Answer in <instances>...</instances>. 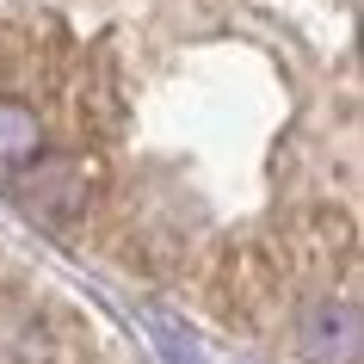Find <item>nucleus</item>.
Instances as JSON below:
<instances>
[{
  "label": "nucleus",
  "mask_w": 364,
  "mask_h": 364,
  "mask_svg": "<svg viewBox=\"0 0 364 364\" xmlns=\"http://www.w3.org/2000/svg\"><path fill=\"white\" fill-rule=\"evenodd\" d=\"M38 149H43V117L25 99H0V167L19 173Z\"/></svg>",
  "instance_id": "3"
},
{
  "label": "nucleus",
  "mask_w": 364,
  "mask_h": 364,
  "mask_svg": "<svg viewBox=\"0 0 364 364\" xmlns=\"http://www.w3.org/2000/svg\"><path fill=\"white\" fill-rule=\"evenodd\" d=\"M296 346L309 364H358V309L346 296H309L296 309Z\"/></svg>",
  "instance_id": "2"
},
{
  "label": "nucleus",
  "mask_w": 364,
  "mask_h": 364,
  "mask_svg": "<svg viewBox=\"0 0 364 364\" xmlns=\"http://www.w3.org/2000/svg\"><path fill=\"white\" fill-rule=\"evenodd\" d=\"M13 192H19L25 216H38L43 229H68V223H80V216H87V204H93L99 167L87 161V154L38 149L19 173H13Z\"/></svg>",
  "instance_id": "1"
}]
</instances>
